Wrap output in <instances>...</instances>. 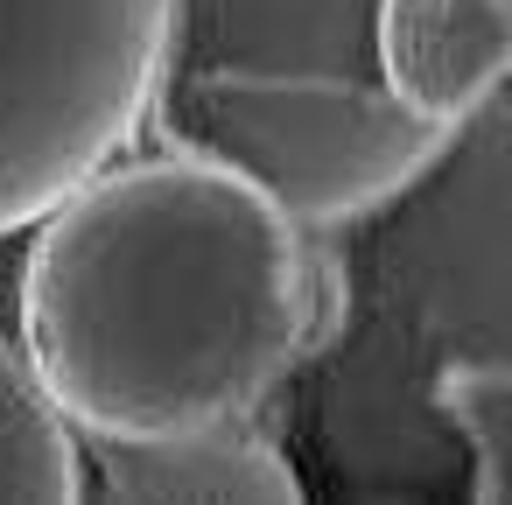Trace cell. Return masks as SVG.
Returning <instances> with one entry per match:
<instances>
[{"mask_svg": "<svg viewBox=\"0 0 512 505\" xmlns=\"http://www.w3.org/2000/svg\"><path fill=\"white\" fill-rule=\"evenodd\" d=\"M344 316V281L281 204L190 155H120L22 253L15 351L85 442L246 421Z\"/></svg>", "mask_w": 512, "mask_h": 505, "instance_id": "obj_1", "label": "cell"}, {"mask_svg": "<svg viewBox=\"0 0 512 505\" xmlns=\"http://www.w3.org/2000/svg\"><path fill=\"white\" fill-rule=\"evenodd\" d=\"M141 134L302 232L379 218L449 155L379 78V0H162Z\"/></svg>", "mask_w": 512, "mask_h": 505, "instance_id": "obj_2", "label": "cell"}, {"mask_svg": "<svg viewBox=\"0 0 512 505\" xmlns=\"http://www.w3.org/2000/svg\"><path fill=\"white\" fill-rule=\"evenodd\" d=\"M162 0H0V239L141 134Z\"/></svg>", "mask_w": 512, "mask_h": 505, "instance_id": "obj_3", "label": "cell"}, {"mask_svg": "<svg viewBox=\"0 0 512 505\" xmlns=\"http://www.w3.org/2000/svg\"><path fill=\"white\" fill-rule=\"evenodd\" d=\"M512 71V0H379V78L435 141L470 134Z\"/></svg>", "mask_w": 512, "mask_h": 505, "instance_id": "obj_4", "label": "cell"}, {"mask_svg": "<svg viewBox=\"0 0 512 505\" xmlns=\"http://www.w3.org/2000/svg\"><path fill=\"white\" fill-rule=\"evenodd\" d=\"M78 505H309L281 442L246 421L162 435V442H92Z\"/></svg>", "mask_w": 512, "mask_h": 505, "instance_id": "obj_5", "label": "cell"}, {"mask_svg": "<svg viewBox=\"0 0 512 505\" xmlns=\"http://www.w3.org/2000/svg\"><path fill=\"white\" fill-rule=\"evenodd\" d=\"M78 498H85V449L29 379L22 351L0 337V505H78Z\"/></svg>", "mask_w": 512, "mask_h": 505, "instance_id": "obj_6", "label": "cell"}, {"mask_svg": "<svg viewBox=\"0 0 512 505\" xmlns=\"http://www.w3.org/2000/svg\"><path fill=\"white\" fill-rule=\"evenodd\" d=\"M435 421L456 456H470V505H505V442H512V372L505 358H456L428 386Z\"/></svg>", "mask_w": 512, "mask_h": 505, "instance_id": "obj_7", "label": "cell"}]
</instances>
